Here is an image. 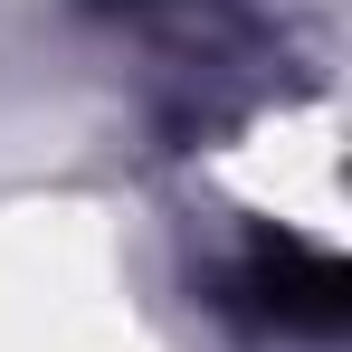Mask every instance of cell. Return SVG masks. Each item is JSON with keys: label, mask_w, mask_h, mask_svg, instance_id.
I'll return each mask as SVG.
<instances>
[{"label": "cell", "mask_w": 352, "mask_h": 352, "mask_svg": "<svg viewBox=\"0 0 352 352\" xmlns=\"http://www.w3.org/2000/svg\"><path fill=\"white\" fill-rule=\"evenodd\" d=\"M257 286H267V305H276L286 324H305V333H333V324H343V267H333L324 248L276 238L267 267H257Z\"/></svg>", "instance_id": "1"}]
</instances>
